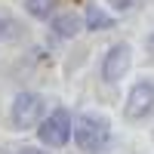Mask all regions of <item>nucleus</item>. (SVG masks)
<instances>
[{"label": "nucleus", "instance_id": "nucleus-5", "mask_svg": "<svg viewBox=\"0 0 154 154\" xmlns=\"http://www.w3.org/2000/svg\"><path fill=\"white\" fill-rule=\"evenodd\" d=\"M126 68H130V46H126V43H114L108 49L105 62H102V77H105L108 83H114V80L123 77Z\"/></svg>", "mask_w": 154, "mask_h": 154}, {"label": "nucleus", "instance_id": "nucleus-7", "mask_svg": "<svg viewBox=\"0 0 154 154\" xmlns=\"http://www.w3.org/2000/svg\"><path fill=\"white\" fill-rule=\"evenodd\" d=\"M86 25H89V31H99V28H111V16L108 12H102L99 6H89L86 9Z\"/></svg>", "mask_w": 154, "mask_h": 154}, {"label": "nucleus", "instance_id": "nucleus-2", "mask_svg": "<svg viewBox=\"0 0 154 154\" xmlns=\"http://www.w3.org/2000/svg\"><path fill=\"white\" fill-rule=\"evenodd\" d=\"M71 114L65 111V108H56L49 117L40 123V142L43 145H49V148H62L68 142V136H71Z\"/></svg>", "mask_w": 154, "mask_h": 154}, {"label": "nucleus", "instance_id": "nucleus-4", "mask_svg": "<svg viewBox=\"0 0 154 154\" xmlns=\"http://www.w3.org/2000/svg\"><path fill=\"white\" fill-rule=\"evenodd\" d=\"M148 114H154V80H139L126 99V117L142 120Z\"/></svg>", "mask_w": 154, "mask_h": 154}, {"label": "nucleus", "instance_id": "nucleus-8", "mask_svg": "<svg viewBox=\"0 0 154 154\" xmlns=\"http://www.w3.org/2000/svg\"><path fill=\"white\" fill-rule=\"evenodd\" d=\"M25 9L31 16H37V19H46L49 9H53V0H25Z\"/></svg>", "mask_w": 154, "mask_h": 154}, {"label": "nucleus", "instance_id": "nucleus-9", "mask_svg": "<svg viewBox=\"0 0 154 154\" xmlns=\"http://www.w3.org/2000/svg\"><path fill=\"white\" fill-rule=\"evenodd\" d=\"M108 3H111V6H117V9H133L139 0H108Z\"/></svg>", "mask_w": 154, "mask_h": 154}, {"label": "nucleus", "instance_id": "nucleus-11", "mask_svg": "<svg viewBox=\"0 0 154 154\" xmlns=\"http://www.w3.org/2000/svg\"><path fill=\"white\" fill-rule=\"evenodd\" d=\"M3 28H9V22H6L3 16H0V37H3Z\"/></svg>", "mask_w": 154, "mask_h": 154}, {"label": "nucleus", "instance_id": "nucleus-6", "mask_svg": "<svg viewBox=\"0 0 154 154\" xmlns=\"http://www.w3.org/2000/svg\"><path fill=\"white\" fill-rule=\"evenodd\" d=\"M53 31H56L59 37H74L77 31H80V19H77L74 12H68V16H59V19L53 22Z\"/></svg>", "mask_w": 154, "mask_h": 154}, {"label": "nucleus", "instance_id": "nucleus-3", "mask_svg": "<svg viewBox=\"0 0 154 154\" xmlns=\"http://www.w3.org/2000/svg\"><path fill=\"white\" fill-rule=\"evenodd\" d=\"M40 114H43V99L37 93H19L16 96V102H12V123H16L19 130L34 126Z\"/></svg>", "mask_w": 154, "mask_h": 154}, {"label": "nucleus", "instance_id": "nucleus-12", "mask_svg": "<svg viewBox=\"0 0 154 154\" xmlns=\"http://www.w3.org/2000/svg\"><path fill=\"white\" fill-rule=\"evenodd\" d=\"M148 49H151V53H154V34L148 37Z\"/></svg>", "mask_w": 154, "mask_h": 154}, {"label": "nucleus", "instance_id": "nucleus-1", "mask_svg": "<svg viewBox=\"0 0 154 154\" xmlns=\"http://www.w3.org/2000/svg\"><path fill=\"white\" fill-rule=\"evenodd\" d=\"M108 136H111V130L102 114H80L74 120V139L80 145V151H86V154H99L108 145Z\"/></svg>", "mask_w": 154, "mask_h": 154}, {"label": "nucleus", "instance_id": "nucleus-10", "mask_svg": "<svg viewBox=\"0 0 154 154\" xmlns=\"http://www.w3.org/2000/svg\"><path fill=\"white\" fill-rule=\"evenodd\" d=\"M19 154H43V151H40V148H22Z\"/></svg>", "mask_w": 154, "mask_h": 154}]
</instances>
